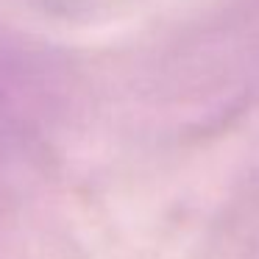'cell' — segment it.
I'll return each instance as SVG.
<instances>
[{
    "label": "cell",
    "mask_w": 259,
    "mask_h": 259,
    "mask_svg": "<svg viewBox=\"0 0 259 259\" xmlns=\"http://www.w3.org/2000/svg\"><path fill=\"white\" fill-rule=\"evenodd\" d=\"M0 98H6V92L0 90ZM12 125V117H9V103L0 101V134H6V128Z\"/></svg>",
    "instance_id": "6da1fadb"
}]
</instances>
